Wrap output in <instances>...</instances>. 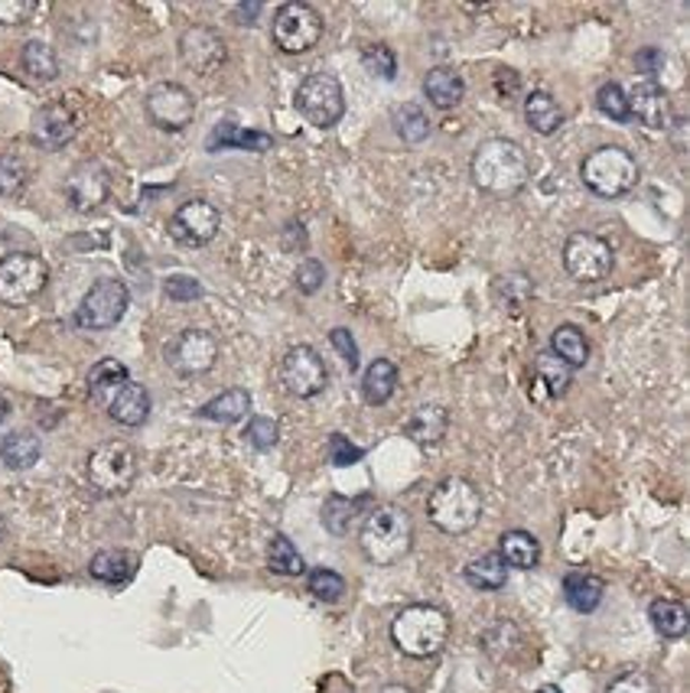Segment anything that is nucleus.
<instances>
[{
    "mask_svg": "<svg viewBox=\"0 0 690 693\" xmlns=\"http://www.w3.org/2000/svg\"><path fill=\"white\" fill-rule=\"evenodd\" d=\"M524 121L534 134L541 138H551L563 128V108L551 92L544 89H534V92L524 98Z\"/></svg>",
    "mask_w": 690,
    "mask_h": 693,
    "instance_id": "nucleus-25",
    "label": "nucleus"
},
{
    "mask_svg": "<svg viewBox=\"0 0 690 693\" xmlns=\"http://www.w3.org/2000/svg\"><path fill=\"white\" fill-rule=\"evenodd\" d=\"M450 430V411L443 404H420L411 411L408 423H404V433L408 440H414L417 446H437L443 443Z\"/></svg>",
    "mask_w": 690,
    "mask_h": 693,
    "instance_id": "nucleus-21",
    "label": "nucleus"
},
{
    "mask_svg": "<svg viewBox=\"0 0 690 693\" xmlns=\"http://www.w3.org/2000/svg\"><path fill=\"white\" fill-rule=\"evenodd\" d=\"M469 173L479 192L508 199L531 183V157L518 140L489 138L472 150Z\"/></svg>",
    "mask_w": 690,
    "mask_h": 693,
    "instance_id": "nucleus-1",
    "label": "nucleus"
},
{
    "mask_svg": "<svg viewBox=\"0 0 690 693\" xmlns=\"http://www.w3.org/2000/svg\"><path fill=\"white\" fill-rule=\"evenodd\" d=\"M86 472L101 495H124L138 479V453L121 440H108L94 446Z\"/></svg>",
    "mask_w": 690,
    "mask_h": 693,
    "instance_id": "nucleus-8",
    "label": "nucleus"
},
{
    "mask_svg": "<svg viewBox=\"0 0 690 693\" xmlns=\"http://www.w3.org/2000/svg\"><path fill=\"white\" fill-rule=\"evenodd\" d=\"M111 195V173L98 163V160H86L79 163L69 180H66V199L76 212L89 215V212H98Z\"/></svg>",
    "mask_w": 690,
    "mask_h": 693,
    "instance_id": "nucleus-16",
    "label": "nucleus"
},
{
    "mask_svg": "<svg viewBox=\"0 0 690 693\" xmlns=\"http://www.w3.org/2000/svg\"><path fill=\"white\" fill-rule=\"evenodd\" d=\"M606 693H661V687L654 684V677L651 674H644V671H626V674H619Z\"/></svg>",
    "mask_w": 690,
    "mask_h": 693,
    "instance_id": "nucleus-46",
    "label": "nucleus"
},
{
    "mask_svg": "<svg viewBox=\"0 0 690 693\" xmlns=\"http://www.w3.org/2000/svg\"><path fill=\"white\" fill-rule=\"evenodd\" d=\"M40 456H43V443L33 430H13L0 440V462L13 472L37 465Z\"/></svg>",
    "mask_w": 690,
    "mask_h": 693,
    "instance_id": "nucleus-27",
    "label": "nucleus"
},
{
    "mask_svg": "<svg viewBox=\"0 0 690 693\" xmlns=\"http://www.w3.org/2000/svg\"><path fill=\"white\" fill-rule=\"evenodd\" d=\"M427 518L437 531H443L450 538L469 534L482 521L479 485L462 475H450V479L437 482V489L427 499Z\"/></svg>",
    "mask_w": 690,
    "mask_h": 693,
    "instance_id": "nucleus-4",
    "label": "nucleus"
},
{
    "mask_svg": "<svg viewBox=\"0 0 690 693\" xmlns=\"http://www.w3.org/2000/svg\"><path fill=\"white\" fill-rule=\"evenodd\" d=\"M209 153H219V150H229V147H238V150H251V153H268L274 147V138L264 134V131H241L234 124H219L209 140H206Z\"/></svg>",
    "mask_w": 690,
    "mask_h": 693,
    "instance_id": "nucleus-33",
    "label": "nucleus"
},
{
    "mask_svg": "<svg viewBox=\"0 0 690 693\" xmlns=\"http://www.w3.org/2000/svg\"><path fill=\"white\" fill-rule=\"evenodd\" d=\"M131 307V293L128 283L118 278H104L92 283V290L82 297L79 310H76V325L89 329V332H104L124 320Z\"/></svg>",
    "mask_w": 690,
    "mask_h": 693,
    "instance_id": "nucleus-11",
    "label": "nucleus"
},
{
    "mask_svg": "<svg viewBox=\"0 0 690 693\" xmlns=\"http://www.w3.org/2000/svg\"><path fill=\"white\" fill-rule=\"evenodd\" d=\"M362 66H366L369 76L381 79V82H391L398 76V56H394V49L384 47V43L362 49Z\"/></svg>",
    "mask_w": 690,
    "mask_h": 693,
    "instance_id": "nucleus-43",
    "label": "nucleus"
},
{
    "mask_svg": "<svg viewBox=\"0 0 690 693\" xmlns=\"http://www.w3.org/2000/svg\"><path fill=\"white\" fill-rule=\"evenodd\" d=\"M124 381H131V374H128V369H124L121 362H114V359H101V362L89 371V394H92L94 401L108 404V401H111V394H114Z\"/></svg>",
    "mask_w": 690,
    "mask_h": 693,
    "instance_id": "nucleus-37",
    "label": "nucleus"
},
{
    "mask_svg": "<svg viewBox=\"0 0 690 693\" xmlns=\"http://www.w3.org/2000/svg\"><path fill=\"white\" fill-rule=\"evenodd\" d=\"M580 180L599 199H619V195L632 192L639 183V163L626 147L606 143L583 157Z\"/></svg>",
    "mask_w": 690,
    "mask_h": 693,
    "instance_id": "nucleus-5",
    "label": "nucleus"
},
{
    "mask_svg": "<svg viewBox=\"0 0 690 693\" xmlns=\"http://www.w3.org/2000/svg\"><path fill=\"white\" fill-rule=\"evenodd\" d=\"M462 576H466V583H469L472 590H479V593H499V590L508 583V566L506 560L499 556V551H492V554H482L476 556V560H469L466 570H462Z\"/></svg>",
    "mask_w": 690,
    "mask_h": 693,
    "instance_id": "nucleus-30",
    "label": "nucleus"
},
{
    "mask_svg": "<svg viewBox=\"0 0 690 693\" xmlns=\"http://www.w3.org/2000/svg\"><path fill=\"white\" fill-rule=\"evenodd\" d=\"M20 62H23V72L37 82H52L59 79V59L52 47H47L43 40H30L23 52H20Z\"/></svg>",
    "mask_w": 690,
    "mask_h": 693,
    "instance_id": "nucleus-38",
    "label": "nucleus"
},
{
    "mask_svg": "<svg viewBox=\"0 0 690 693\" xmlns=\"http://www.w3.org/2000/svg\"><path fill=\"white\" fill-rule=\"evenodd\" d=\"M163 290H167V297L177 300V303H189V300H199V297H202V283L196 278H186V274H177V278L167 280Z\"/></svg>",
    "mask_w": 690,
    "mask_h": 693,
    "instance_id": "nucleus-51",
    "label": "nucleus"
},
{
    "mask_svg": "<svg viewBox=\"0 0 690 693\" xmlns=\"http://www.w3.org/2000/svg\"><path fill=\"white\" fill-rule=\"evenodd\" d=\"M248 414H251V394L244 388H229V391L216 394L212 401H206L199 408L202 420H212V423H222V426L241 423Z\"/></svg>",
    "mask_w": 690,
    "mask_h": 693,
    "instance_id": "nucleus-29",
    "label": "nucleus"
},
{
    "mask_svg": "<svg viewBox=\"0 0 690 693\" xmlns=\"http://www.w3.org/2000/svg\"><path fill=\"white\" fill-rule=\"evenodd\" d=\"M538 693H563V691H560L557 684H544V687H541V691H538Z\"/></svg>",
    "mask_w": 690,
    "mask_h": 693,
    "instance_id": "nucleus-56",
    "label": "nucleus"
},
{
    "mask_svg": "<svg viewBox=\"0 0 690 693\" xmlns=\"http://www.w3.org/2000/svg\"><path fill=\"white\" fill-rule=\"evenodd\" d=\"M261 10H264L261 3H238L231 13H234L238 20H244L241 27H254V20H258V13H261Z\"/></svg>",
    "mask_w": 690,
    "mask_h": 693,
    "instance_id": "nucleus-53",
    "label": "nucleus"
},
{
    "mask_svg": "<svg viewBox=\"0 0 690 693\" xmlns=\"http://www.w3.org/2000/svg\"><path fill=\"white\" fill-rule=\"evenodd\" d=\"M499 556L506 560V566L531 570L541 563V541L528 531H506L499 541Z\"/></svg>",
    "mask_w": 690,
    "mask_h": 693,
    "instance_id": "nucleus-34",
    "label": "nucleus"
},
{
    "mask_svg": "<svg viewBox=\"0 0 690 693\" xmlns=\"http://www.w3.org/2000/svg\"><path fill=\"white\" fill-rule=\"evenodd\" d=\"M30 180V167L17 157V153H0V195L13 199L27 189Z\"/></svg>",
    "mask_w": 690,
    "mask_h": 693,
    "instance_id": "nucleus-42",
    "label": "nucleus"
},
{
    "mask_svg": "<svg viewBox=\"0 0 690 693\" xmlns=\"http://www.w3.org/2000/svg\"><path fill=\"white\" fill-rule=\"evenodd\" d=\"M398 378H401V371H398V365L391 359H374L369 369L362 371V398H366V404H371V408L388 404L394 398V391H398Z\"/></svg>",
    "mask_w": 690,
    "mask_h": 693,
    "instance_id": "nucleus-28",
    "label": "nucleus"
},
{
    "mask_svg": "<svg viewBox=\"0 0 690 693\" xmlns=\"http://www.w3.org/2000/svg\"><path fill=\"white\" fill-rule=\"evenodd\" d=\"M391 642L408 657H433L450 642V615L440 605H404L391 622Z\"/></svg>",
    "mask_w": 690,
    "mask_h": 693,
    "instance_id": "nucleus-3",
    "label": "nucleus"
},
{
    "mask_svg": "<svg viewBox=\"0 0 690 693\" xmlns=\"http://www.w3.org/2000/svg\"><path fill=\"white\" fill-rule=\"evenodd\" d=\"M248 443L254 446V450H271V446H277V440H280V426H277V420L274 416H251L248 420Z\"/></svg>",
    "mask_w": 690,
    "mask_h": 693,
    "instance_id": "nucleus-45",
    "label": "nucleus"
},
{
    "mask_svg": "<svg viewBox=\"0 0 690 693\" xmlns=\"http://www.w3.org/2000/svg\"><path fill=\"white\" fill-rule=\"evenodd\" d=\"M134 570H138V556L128 554V551H101L89 563V573L98 583H108V586L128 583L134 576Z\"/></svg>",
    "mask_w": 690,
    "mask_h": 693,
    "instance_id": "nucleus-35",
    "label": "nucleus"
},
{
    "mask_svg": "<svg viewBox=\"0 0 690 693\" xmlns=\"http://www.w3.org/2000/svg\"><path fill=\"white\" fill-rule=\"evenodd\" d=\"M391 124H394L398 138L404 140V143H420V140L430 138V118H427V111L417 101H401L391 111Z\"/></svg>",
    "mask_w": 690,
    "mask_h": 693,
    "instance_id": "nucleus-36",
    "label": "nucleus"
},
{
    "mask_svg": "<svg viewBox=\"0 0 690 693\" xmlns=\"http://www.w3.org/2000/svg\"><path fill=\"white\" fill-rule=\"evenodd\" d=\"M293 104L297 111L313 124V128H336L346 114V92H342V82L332 76V72H313L307 76L297 94H293Z\"/></svg>",
    "mask_w": 690,
    "mask_h": 693,
    "instance_id": "nucleus-7",
    "label": "nucleus"
},
{
    "mask_svg": "<svg viewBox=\"0 0 690 693\" xmlns=\"http://www.w3.org/2000/svg\"><path fill=\"white\" fill-rule=\"evenodd\" d=\"M180 59H183L186 69H192L199 76H212L216 69L226 66L229 47H226L219 30H212V27H189L180 37Z\"/></svg>",
    "mask_w": 690,
    "mask_h": 693,
    "instance_id": "nucleus-17",
    "label": "nucleus"
},
{
    "mask_svg": "<svg viewBox=\"0 0 690 693\" xmlns=\"http://www.w3.org/2000/svg\"><path fill=\"white\" fill-rule=\"evenodd\" d=\"M307 590H310V596L320 602H339L346 596V580L336 573V570H326V566H317V570H310L307 573Z\"/></svg>",
    "mask_w": 690,
    "mask_h": 693,
    "instance_id": "nucleus-41",
    "label": "nucleus"
},
{
    "mask_svg": "<svg viewBox=\"0 0 690 693\" xmlns=\"http://www.w3.org/2000/svg\"><path fill=\"white\" fill-rule=\"evenodd\" d=\"M606 596V583L599 580L597 573H587V570H573L563 576V600L573 612H597L599 602Z\"/></svg>",
    "mask_w": 690,
    "mask_h": 693,
    "instance_id": "nucleus-24",
    "label": "nucleus"
},
{
    "mask_svg": "<svg viewBox=\"0 0 690 693\" xmlns=\"http://www.w3.org/2000/svg\"><path fill=\"white\" fill-rule=\"evenodd\" d=\"M563 271L580 283H599L612 274L616 268V251L612 244L593 234V231H573L567 241H563Z\"/></svg>",
    "mask_w": 690,
    "mask_h": 693,
    "instance_id": "nucleus-10",
    "label": "nucleus"
},
{
    "mask_svg": "<svg viewBox=\"0 0 690 693\" xmlns=\"http://www.w3.org/2000/svg\"><path fill=\"white\" fill-rule=\"evenodd\" d=\"M104 408H108V416L114 423H121V426H140L147 420V414H150V394H147V388L138 384V381H124L111 394V401Z\"/></svg>",
    "mask_w": 690,
    "mask_h": 693,
    "instance_id": "nucleus-22",
    "label": "nucleus"
},
{
    "mask_svg": "<svg viewBox=\"0 0 690 693\" xmlns=\"http://www.w3.org/2000/svg\"><path fill=\"white\" fill-rule=\"evenodd\" d=\"M49 283V268L43 258L13 251L0 261V303L3 307H27L33 303Z\"/></svg>",
    "mask_w": 690,
    "mask_h": 693,
    "instance_id": "nucleus-9",
    "label": "nucleus"
},
{
    "mask_svg": "<svg viewBox=\"0 0 690 693\" xmlns=\"http://www.w3.org/2000/svg\"><path fill=\"white\" fill-rule=\"evenodd\" d=\"M573 384V371L557 362L551 352H541L531 374V401H553L563 398Z\"/></svg>",
    "mask_w": 690,
    "mask_h": 693,
    "instance_id": "nucleus-20",
    "label": "nucleus"
},
{
    "mask_svg": "<svg viewBox=\"0 0 690 693\" xmlns=\"http://www.w3.org/2000/svg\"><path fill=\"white\" fill-rule=\"evenodd\" d=\"M329 342H332V349L342 355L346 369L359 371V345H356V339H352L349 329H332V332H329Z\"/></svg>",
    "mask_w": 690,
    "mask_h": 693,
    "instance_id": "nucleus-50",
    "label": "nucleus"
},
{
    "mask_svg": "<svg viewBox=\"0 0 690 693\" xmlns=\"http://www.w3.org/2000/svg\"><path fill=\"white\" fill-rule=\"evenodd\" d=\"M359 548L374 566H394L414 548V521L398 505H374L362 521Z\"/></svg>",
    "mask_w": 690,
    "mask_h": 693,
    "instance_id": "nucleus-2",
    "label": "nucleus"
},
{
    "mask_svg": "<svg viewBox=\"0 0 690 693\" xmlns=\"http://www.w3.org/2000/svg\"><path fill=\"white\" fill-rule=\"evenodd\" d=\"M462 94H466V82H462L460 72L450 69V66H437V69H430L423 76V98L433 108H440V111L457 108L462 101Z\"/></svg>",
    "mask_w": 690,
    "mask_h": 693,
    "instance_id": "nucleus-23",
    "label": "nucleus"
},
{
    "mask_svg": "<svg viewBox=\"0 0 690 693\" xmlns=\"http://www.w3.org/2000/svg\"><path fill=\"white\" fill-rule=\"evenodd\" d=\"M3 534H7V521L0 518V541H3Z\"/></svg>",
    "mask_w": 690,
    "mask_h": 693,
    "instance_id": "nucleus-57",
    "label": "nucleus"
},
{
    "mask_svg": "<svg viewBox=\"0 0 690 693\" xmlns=\"http://www.w3.org/2000/svg\"><path fill=\"white\" fill-rule=\"evenodd\" d=\"M362 456H366V450L356 446V443H349L342 433H332L329 436V462L332 465H352V462H359Z\"/></svg>",
    "mask_w": 690,
    "mask_h": 693,
    "instance_id": "nucleus-49",
    "label": "nucleus"
},
{
    "mask_svg": "<svg viewBox=\"0 0 690 693\" xmlns=\"http://www.w3.org/2000/svg\"><path fill=\"white\" fill-rule=\"evenodd\" d=\"M76 131H79V121H76L72 108L62 101H49L33 114V140L43 150H62L76 138Z\"/></svg>",
    "mask_w": 690,
    "mask_h": 693,
    "instance_id": "nucleus-19",
    "label": "nucleus"
},
{
    "mask_svg": "<svg viewBox=\"0 0 690 693\" xmlns=\"http://www.w3.org/2000/svg\"><path fill=\"white\" fill-rule=\"evenodd\" d=\"M7 414H10V408H7V401H3V398H0V423H3V420H7Z\"/></svg>",
    "mask_w": 690,
    "mask_h": 693,
    "instance_id": "nucleus-55",
    "label": "nucleus"
},
{
    "mask_svg": "<svg viewBox=\"0 0 690 693\" xmlns=\"http://www.w3.org/2000/svg\"><path fill=\"white\" fill-rule=\"evenodd\" d=\"M37 13L33 0H0V27H23Z\"/></svg>",
    "mask_w": 690,
    "mask_h": 693,
    "instance_id": "nucleus-48",
    "label": "nucleus"
},
{
    "mask_svg": "<svg viewBox=\"0 0 690 693\" xmlns=\"http://www.w3.org/2000/svg\"><path fill=\"white\" fill-rule=\"evenodd\" d=\"M219 362V339L209 329H183L170 345H167V365L180 378H199L209 374Z\"/></svg>",
    "mask_w": 690,
    "mask_h": 693,
    "instance_id": "nucleus-13",
    "label": "nucleus"
},
{
    "mask_svg": "<svg viewBox=\"0 0 690 693\" xmlns=\"http://www.w3.org/2000/svg\"><path fill=\"white\" fill-rule=\"evenodd\" d=\"M362 505H366V499H342V495H332V499L326 502V509H322V524H326V531L336 534V538L349 534V528H352V521L359 518Z\"/></svg>",
    "mask_w": 690,
    "mask_h": 693,
    "instance_id": "nucleus-40",
    "label": "nucleus"
},
{
    "mask_svg": "<svg viewBox=\"0 0 690 693\" xmlns=\"http://www.w3.org/2000/svg\"><path fill=\"white\" fill-rule=\"evenodd\" d=\"M271 40L283 56H303L310 49H317L322 40V17L317 7L290 0L280 3L271 23Z\"/></svg>",
    "mask_w": 690,
    "mask_h": 693,
    "instance_id": "nucleus-6",
    "label": "nucleus"
},
{
    "mask_svg": "<svg viewBox=\"0 0 690 693\" xmlns=\"http://www.w3.org/2000/svg\"><path fill=\"white\" fill-rule=\"evenodd\" d=\"M219 229H222V215L206 199H189L167 222L170 238L183 248H206L219 234Z\"/></svg>",
    "mask_w": 690,
    "mask_h": 693,
    "instance_id": "nucleus-15",
    "label": "nucleus"
},
{
    "mask_svg": "<svg viewBox=\"0 0 690 693\" xmlns=\"http://www.w3.org/2000/svg\"><path fill=\"white\" fill-rule=\"evenodd\" d=\"M597 104L606 118H612V121H619V124L632 118V114H629V101H626V92H622L616 82H606V86H599Z\"/></svg>",
    "mask_w": 690,
    "mask_h": 693,
    "instance_id": "nucleus-44",
    "label": "nucleus"
},
{
    "mask_svg": "<svg viewBox=\"0 0 690 693\" xmlns=\"http://www.w3.org/2000/svg\"><path fill=\"white\" fill-rule=\"evenodd\" d=\"M268 566L277 576H303L307 573V563L300 551L293 548V541L287 534H274L271 544H268Z\"/></svg>",
    "mask_w": 690,
    "mask_h": 693,
    "instance_id": "nucleus-39",
    "label": "nucleus"
},
{
    "mask_svg": "<svg viewBox=\"0 0 690 693\" xmlns=\"http://www.w3.org/2000/svg\"><path fill=\"white\" fill-rule=\"evenodd\" d=\"M636 69L642 72V76H658L661 69H664V52L654 47H644L639 56H636Z\"/></svg>",
    "mask_w": 690,
    "mask_h": 693,
    "instance_id": "nucleus-52",
    "label": "nucleus"
},
{
    "mask_svg": "<svg viewBox=\"0 0 690 693\" xmlns=\"http://www.w3.org/2000/svg\"><path fill=\"white\" fill-rule=\"evenodd\" d=\"M143 108H147V118L153 128L167 131V134H180L192 124L196 118V98L189 89L177 86V82H160L153 86L147 98H143Z\"/></svg>",
    "mask_w": 690,
    "mask_h": 693,
    "instance_id": "nucleus-14",
    "label": "nucleus"
},
{
    "mask_svg": "<svg viewBox=\"0 0 690 693\" xmlns=\"http://www.w3.org/2000/svg\"><path fill=\"white\" fill-rule=\"evenodd\" d=\"M648 619H651L654 632H658L661 639H668V642H681V639L688 635L690 615L684 602L654 600L651 602V609H648Z\"/></svg>",
    "mask_w": 690,
    "mask_h": 693,
    "instance_id": "nucleus-32",
    "label": "nucleus"
},
{
    "mask_svg": "<svg viewBox=\"0 0 690 693\" xmlns=\"http://www.w3.org/2000/svg\"><path fill=\"white\" fill-rule=\"evenodd\" d=\"M280 384L297 401L320 398L329 384V369H326L320 352L313 345H293L280 362Z\"/></svg>",
    "mask_w": 690,
    "mask_h": 693,
    "instance_id": "nucleus-12",
    "label": "nucleus"
},
{
    "mask_svg": "<svg viewBox=\"0 0 690 693\" xmlns=\"http://www.w3.org/2000/svg\"><path fill=\"white\" fill-rule=\"evenodd\" d=\"M293 280H297V290H300V293L313 297L322 283H326V271H322V264L317 258H307V261H300V268H297Z\"/></svg>",
    "mask_w": 690,
    "mask_h": 693,
    "instance_id": "nucleus-47",
    "label": "nucleus"
},
{
    "mask_svg": "<svg viewBox=\"0 0 690 693\" xmlns=\"http://www.w3.org/2000/svg\"><path fill=\"white\" fill-rule=\"evenodd\" d=\"M492 297L502 307V313L521 317L528 310L531 297H534V280L528 278V274H518V271L514 274H502V278L492 280Z\"/></svg>",
    "mask_w": 690,
    "mask_h": 693,
    "instance_id": "nucleus-31",
    "label": "nucleus"
},
{
    "mask_svg": "<svg viewBox=\"0 0 690 693\" xmlns=\"http://www.w3.org/2000/svg\"><path fill=\"white\" fill-rule=\"evenodd\" d=\"M378 693H414L411 687H404V684H388V687H381Z\"/></svg>",
    "mask_w": 690,
    "mask_h": 693,
    "instance_id": "nucleus-54",
    "label": "nucleus"
},
{
    "mask_svg": "<svg viewBox=\"0 0 690 693\" xmlns=\"http://www.w3.org/2000/svg\"><path fill=\"white\" fill-rule=\"evenodd\" d=\"M551 355L570 371L583 369L590 362V342H587L583 329L573 323L557 325L551 332Z\"/></svg>",
    "mask_w": 690,
    "mask_h": 693,
    "instance_id": "nucleus-26",
    "label": "nucleus"
},
{
    "mask_svg": "<svg viewBox=\"0 0 690 693\" xmlns=\"http://www.w3.org/2000/svg\"><path fill=\"white\" fill-rule=\"evenodd\" d=\"M626 101H629V114H636V121L642 128H648V131H671V121H674L671 98L654 79L636 82L632 92L626 94Z\"/></svg>",
    "mask_w": 690,
    "mask_h": 693,
    "instance_id": "nucleus-18",
    "label": "nucleus"
}]
</instances>
